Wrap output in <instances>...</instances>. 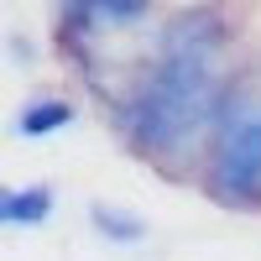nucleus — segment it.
I'll list each match as a JSON object with an SVG mask.
<instances>
[{
    "label": "nucleus",
    "instance_id": "1",
    "mask_svg": "<svg viewBox=\"0 0 261 261\" xmlns=\"http://www.w3.org/2000/svg\"><path fill=\"white\" fill-rule=\"evenodd\" d=\"M220 63L157 58L151 68L115 94L120 141L151 162H178L193 141H209L214 99H220Z\"/></svg>",
    "mask_w": 261,
    "mask_h": 261
},
{
    "label": "nucleus",
    "instance_id": "2",
    "mask_svg": "<svg viewBox=\"0 0 261 261\" xmlns=\"http://www.w3.org/2000/svg\"><path fill=\"white\" fill-rule=\"evenodd\" d=\"M204 188L225 209H261V99L241 84H220L214 99Z\"/></svg>",
    "mask_w": 261,
    "mask_h": 261
},
{
    "label": "nucleus",
    "instance_id": "3",
    "mask_svg": "<svg viewBox=\"0 0 261 261\" xmlns=\"http://www.w3.org/2000/svg\"><path fill=\"white\" fill-rule=\"evenodd\" d=\"M235 42V27L220 6H178L157 27V58H193V63H220Z\"/></svg>",
    "mask_w": 261,
    "mask_h": 261
},
{
    "label": "nucleus",
    "instance_id": "4",
    "mask_svg": "<svg viewBox=\"0 0 261 261\" xmlns=\"http://www.w3.org/2000/svg\"><path fill=\"white\" fill-rule=\"evenodd\" d=\"M79 115V105L68 94H53V89H37L21 99V110L11 115V130L16 136H27V141H42V136H58L63 125H73Z\"/></svg>",
    "mask_w": 261,
    "mask_h": 261
},
{
    "label": "nucleus",
    "instance_id": "5",
    "mask_svg": "<svg viewBox=\"0 0 261 261\" xmlns=\"http://www.w3.org/2000/svg\"><path fill=\"white\" fill-rule=\"evenodd\" d=\"M58 209V193L53 183H27V188H11V209H6V225H21V230H37L47 225Z\"/></svg>",
    "mask_w": 261,
    "mask_h": 261
},
{
    "label": "nucleus",
    "instance_id": "6",
    "mask_svg": "<svg viewBox=\"0 0 261 261\" xmlns=\"http://www.w3.org/2000/svg\"><path fill=\"white\" fill-rule=\"evenodd\" d=\"M89 225L105 235V241H115V246L146 241V220L130 214V209H120V204H89Z\"/></svg>",
    "mask_w": 261,
    "mask_h": 261
},
{
    "label": "nucleus",
    "instance_id": "7",
    "mask_svg": "<svg viewBox=\"0 0 261 261\" xmlns=\"http://www.w3.org/2000/svg\"><path fill=\"white\" fill-rule=\"evenodd\" d=\"M6 63H16V68H32V63H37V42L21 37V32H6Z\"/></svg>",
    "mask_w": 261,
    "mask_h": 261
},
{
    "label": "nucleus",
    "instance_id": "8",
    "mask_svg": "<svg viewBox=\"0 0 261 261\" xmlns=\"http://www.w3.org/2000/svg\"><path fill=\"white\" fill-rule=\"evenodd\" d=\"M6 209H11V188L0 183V225H6Z\"/></svg>",
    "mask_w": 261,
    "mask_h": 261
}]
</instances>
